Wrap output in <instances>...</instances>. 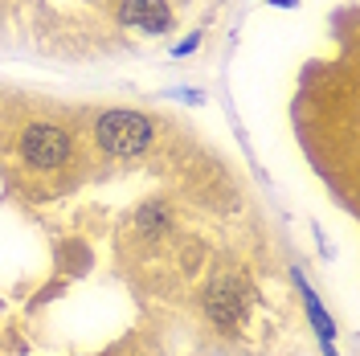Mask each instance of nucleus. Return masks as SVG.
Segmentation results:
<instances>
[{"mask_svg":"<svg viewBox=\"0 0 360 356\" xmlns=\"http://www.w3.org/2000/svg\"><path fill=\"white\" fill-rule=\"evenodd\" d=\"M197 45H201V33H197V37H188V42H180V45H176V53H180V58H184V53H193Z\"/></svg>","mask_w":360,"mask_h":356,"instance_id":"0eeeda50","label":"nucleus"},{"mask_svg":"<svg viewBox=\"0 0 360 356\" xmlns=\"http://www.w3.org/2000/svg\"><path fill=\"white\" fill-rule=\"evenodd\" d=\"M270 4H278V8H295L299 0H270Z\"/></svg>","mask_w":360,"mask_h":356,"instance_id":"6e6552de","label":"nucleus"},{"mask_svg":"<svg viewBox=\"0 0 360 356\" xmlns=\"http://www.w3.org/2000/svg\"><path fill=\"white\" fill-rule=\"evenodd\" d=\"M119 17L123 25H135V29H143V33H172V8H168V0H123L119 4Z\"/></svg>","mask_w":360,"mask_h":356,"instance_id":"7ed1b4c3","label":"nucleus"},{"mask_svg":"<svg viewBox=\"0 0 360 356\" xmlns=\"http://www.w3.org/2000/svg\"><path fill=\"white\" fill-rule=\"evenodd\" d=\"M242 307H246V295L233 287L229 279H225V283H217V287L209 291V299H205V312H209V319H217L221 328H233V324L242 319Z\"/></svg>","mask_w":360,"mask_h":356,"instance_id":"20e7f679","label":"nucleus"},{"mask_svg":"<svg viewBox=\"0 0 360 356\" xmlns=\"http://www.w3.org/2000/svg\"><path fill=\"white\" fill-rule=\"evenodd\" d=\"M164 222H168V217H164V209H160V205H148V209L139 213V225H143V234H160V229H164Z\"/></svg>","mask_w":360,"mask_h":356,"instance_id":"423d86ee","label":"nucleus"},{"mask_svg":"<svg viewBox=\"0 0 360 356\" xmlns=\"http://www.w3.org/2000/svg\"><path fill=\"white\" fill-rule=\"evenodd\" d=\"M17 152L29 168H58V164H66L70 152H74V139H70L58 123H29L21 132V144H17Z\"/></svg>","mask_w":360,"mask_h":356,"instance_id":"f03ea898","label":"nucleus"},{"mask_svg":"<svg viewBox=\"0 0 360 356\" xmlns=\"http://www.w3.org/2000/svg\"><path fill=\"white\" fill-rule=\"evenodd\" d=\"M156 135V123L139 111H107L94 119V144L111 156H139Z\"/></svg>","mask_w":360,"mask_h":356,"instance_id":"f257e3e1","label":"nucleus"},{"mask_svg":"<svg viewBox=\"0 0 360 356\" xmlns=\"http://www.w3.org/2000/svg\"><path fill=\"white\" fill-rule=\"evenodd\" d=\"M303 303H307V315H311V324H315V332H319V340H323V348H328V356H336V348H332V319L323 315V307H319V299H315L311 291L303 287Z\"/></svg>","mask_w":360,"mask_h":356,"instance_id":"39448f33","label":"nucleus"}]
</instances>
